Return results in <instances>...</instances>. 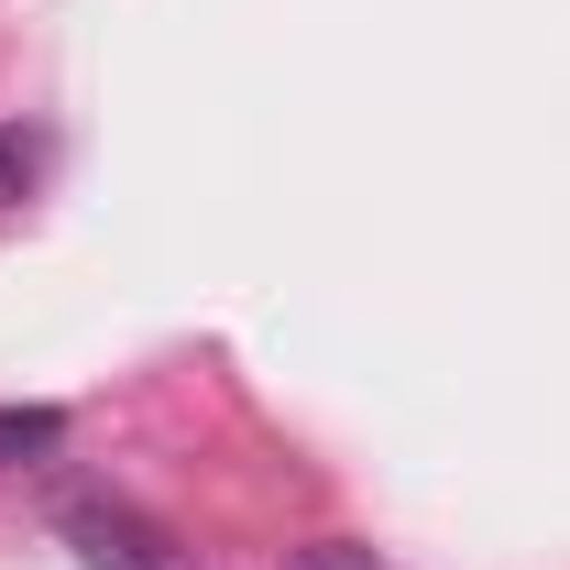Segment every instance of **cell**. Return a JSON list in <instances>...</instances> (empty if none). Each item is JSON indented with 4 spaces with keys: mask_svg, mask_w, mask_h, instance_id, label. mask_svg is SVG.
Returning <instances> with one entry per match:
<instances>
[{
    "mask_svg": "<svg viewBox=\"0 0 570 570\" xmlns=\"http://www.w3.org/2000/svg\"><path fill=\"white\" fill-rule=\"evenodd\" d=\"M56 538H67L88 570H176V538H165L154 515H132L121 494H67L56 504Z\"/></svg>",
    "mask_w": 570,
    "mask_h": 570,
    "instance_id": "1",
    "label": "cell"
},
{
    "mask_svg": "<svg viewBox=\"0 0 570 570\" xmlns=\"http://www.w3.org/2000/svg\"><path fill=\"white\" fill-rule=\"evenodd\" d=\"M67 439V417L56 406H0V472H22V461H45Z\"/></svg>",
    "mask_w": 570,
    "mask_h": 570,
    "instance_id": "2",
    "label": "cell"
},
{
    "mask_svg": "<svg viewBox=\"0 0 570 570\" xmlns=\"http://www.w3.org/2000/svg\"><path fill=\"white\" fill-rule=\"evenodd\" d=\"M33 176H45V142L22 132V121H0V209H22V198H33Z\"/></svg>",
    "mask_w": 570,
    "mask_h": 570,
    "instance_id": "3",
    "label": "cell"
},
{
    "mask_svg": "<svg viewBox=\"0 0 570 570\" xmlns=\"http://www.w3.org/2000/svg\"><path fill=\"white\" fill-rule=\"evenodd\" d=\"M285 570H384V560H373L362 538H307V549H296Z\"/></svg>",
    "mask_w": 570,
    "mask_h": 570,
    "instance_id": "4",
    "label": "cell"
}]
</instances>
